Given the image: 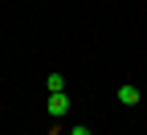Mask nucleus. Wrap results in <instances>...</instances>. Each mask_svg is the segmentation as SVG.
<instances>
[{"mask_svg": "<svg viewBox=\"0 0 147 135\" xmlns=\"http://www.w3.org/2000/svg\"><path fill=\"white\" fill-rule=\"evenodd\" d=\"M45 111L53 115V119H61V115L69 111V98H65V90H57V94H49V102H45Z\"/></svg>", "mask_w": 147, "mask_h": 135, "instance_id": "f257e3e1", "label": "nucleus"}, {"mask_svg": "<svg viewBox=\"0 0 147 135\" xmlns=\"http://www.w3.org/2000/svg\"><path fill=\"white\" fill-rule=\"evenodd\" d=\"M65 135H90V127H69Z\"/></svg>", "mask_w": 147, "mask_h": 135, "instance_id": "20e7f679", "label": "nucleus"}, {"mask_svg": "<svg viewBox=\"0 0 147 135\" xmlns=\"http://www.w3.org/2000/svg\"><path fill=\"white\" fill-rule=\"evenodd\" d=\"M45 86H49V94H57V90H65V78H61V74H49Z\"/></svg>", "mask_w": 147, "mask_h": 135, "instance_id": "7ed1b4c3", "label": "nucleus"}, {"mask_svg": "<svg viewBox=\"0 0 147 135\" xmlns=\"http://www.w3.org/2000/svg\"><path fill=\"white\" fill-rule=\"evenodd\" d=\"M139 98H143V94H139V86H131V82H127V86H119V102H123V107H135Z\"/></svg>", "mask_w": 147, "mask_h": 135, "instance_id": "f03ea898", "label": "nucleus"}, {"mask_svg": "<svg viewBox=\"0 0 147 135\" xmlns=\"http://www.w3.org/2000/svg\"><path fill=\"white\" fill-rule=\"evenodd\" d=\"M61 135H65V131H61Z\"/></svg>", "mask_w": 147, "mask_h": 135, "instance_id": "39448f33", "label": "nucleus"}]
</instances>
